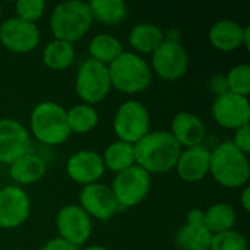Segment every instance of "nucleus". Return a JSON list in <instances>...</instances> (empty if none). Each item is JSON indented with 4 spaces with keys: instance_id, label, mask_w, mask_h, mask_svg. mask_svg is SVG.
I'll use <instances>...</instances> for the list:
<instances>
[{
    "instance_id": "1",
    "label": "nucleus",
    "mask_w": 250,
    "mask_h": 250,
    "mask_svg": "<svg viewBox=\"0 0 250 250\" xmlns=\"http://www.w3.org/2000/svg\"><path fill=\"white\" fill-rule=\"evenodd\" d=\"M133 149L135 164L149 174H164L174 170L182 152V146L168 130L148 132L133 145Z\"/></svg>"
},
{
    "instance_id": "2",
    "label": "nucleus",
    "mask_w": 250,
    "mask_h": 250,
    "mask_svg": "<svg viewBox=\"0 0 250 250\" xmlns=\"http://www.w3.org/2000/svg\"><path fill=\"white\" fill-rule=\"evenodd\" d=\"M209 174L223 188H245L250 179L249 157L237 149L231 141L221 142L211 151Z\"/></svg>"
},
{
    "instance_id": "3",
    "label": "nucleus",
    "mask_w": 250,
    "mask_h": 250,
    "mask_svg": "<svg viewBox=\"0 0 250 250\" xmlns=\"http://www.w3.org/2000/svg\"><path fill=\"white\" fill-rule=\"evenodd\" d=\"M89 4L82 0H67L59 3L50 16V31L54 40L76 42L82 40L92 25Z\"/></svg>"
},
{
    "instance_id": "4",
    "label": "nucleus",
    "mask_w": 250,
    "mask_h": 250,
    "mask_svg": "<svg viewBox=\"0 0 250 250\" xmlns=\"http://www.w3.org/2000/svg\"><path fill=\"white\" fill-rule=\"evenodd\" d=\"M111 86L122 94L133 95L145 91L152 82L149 63L139 54L123 51L108 66Z\"/></svg>"
},
{
    "instance_id": "5",
    "label": "nucleus",
    "mask_w": 250,
    "mask_h": 250,
    "mask_svg": "<svg viewBox=\"0 0 250 250\" xmlns=\"http://www.w3.org/2000/svg\"><path fill=\"white\" fill-rule=\"evenodd\" d=\"M29 127L35 139L48 146L62 145L72 135L66 110L54 101H42L34 107Z\"/></svg>"
},
{
    "instance_id": "6",
    "label": "nucleus",
    "mask_w": 250,
    "mask_h": 250,
    "mask_svg": "<svg viewBox=\"0 0 250 250\" xmlns=\"http://www.w3.org/2000/svg\"><path fill=\"white\" fill-rule=\"evenodd\" d=\"M113 89L108 66L92 59L82 62L75 78V91L83 104L94 105L101 103Z\"/></svg>"
},
{
    "instance_id": "7",
    "label": "nucleus",
    "mask_w": 250,
    "mask_h": 250,
    "mask_svg": "<svg viewBox=\"0 0 250 250\" xmlns=\"http://www.w3.org/2000/svg\"><path fill=\"white\" fill-rule=\"evenodd\" d=\"M149 111L138 100L122 103L113 117V129L119 141L132 145L139 142L149 132Z\"/></svg>"
},
{
    "instance_id": "8",
    "label": "nucleus",
    "mask_w": 250,
    "mask_h": 250,
    "mask_svg": "<svg viewBox=\"0 0 250 250\" xmlns=\"http://www.w3.org/2000/svg\"><path fill=\"white\" fill-rule=\"evenodd\" d=\"M151 174L136 164L117 173L110 188L119 204V209H127L144 202L151 190Z\"/></svg>"
},
{
    "instance_id": "9",
    "label": "nucleus",
    "mask_w": 250,
    "mask_h": 250,
    "mask_svg": "<svg viewBox=\"0 0 250 250\" xmlns=\"http://www.w3.org/2000/svg\"><path fill=\"white\" fill-rule=\"evenodd\" d=\"M151 70L166 82L183 78L189 69V54L176 37H166L164 42L151 54Z\"/></svg>"
},
{
    "instance_id": "10",
    "label": "nucleus",
    "mask_w": 250,
    "mask_h": 250,
    "mask_svg": "<svg viewBox=\"0 0 250 250\" xmlns=\"http://www.w3.org/2000/svg\"><path fill=\"white\" fill-rule=\"evenodd\" d=\"M211 116L218 126L237 130L239 127L249 125V98L226 91L215 97L211 107Z\"/></svg>"
},
{
    "instance_id": "11",
    "label": "nucleus",
    "mask_w": 250,
    "mask_h": 250,
    "mask_svg": "<svg viewBox=\"0 0 250 250\" xmlns=\"http://www.w3.org/2000/svg\"><path fill=\"white\" fill-rule=\"evenodd\" d=\"M56 229L59 239L81 248L92 233V220L79 205H66L59 209L56 217Z\"/></svg>"
},
{
    "instance_id": "12",
    "label": "nucleus",
    "mask_w": 250,
    "mask_h": 250,
    "mask_svg": "<svg viewBox=\"0 0 250 250\" xmlns=\"http://www.w3.org/2000/svg\"><path fill=\"white\" fill-rule=\"evenodd\" d=\"M41 40V32L37 23L22 21L16 16L6 19L0 25L1 45L16 54L34 51Z\"/></svg>"
},
{
    "instance_id": "13",
    "label": "nucleus",
    "mask_w": 250,
    "mask_h": 250,
    "mask_svg": "<svg viewBox=\"0 0 250 250\" xmlns=\"http://www.w3.org/2000/svg\"><path fill=\"white\" fill-rule=\"evenodd\" d=\"M31 214L29 195L16 185L0 189V229L21 227Z\"/></svg>"
},
{
    "instance_id": "14",
    "label": "nucleus",
    "mask_w": 250,
    "mask_h": 250,
    "mask_svg": "<svg viewBox=\"0 0 250 250\" xmlns=\"http://www.w3.org/2000/svg\"><path fill=\"white\" fill-rule=\"evenodd\" d=\"M32 141L28 129L13 119H0V164L10 166L31 152Z\"/></svg>"
},
{
    "instance_id": "15",
    "label": "nucleus",
    "mask_w": 250,
    "mask_h": 250,
    "mask_svg": "<svg viewBox=\"0 0 250 250\" xmlns=\"http://www.w3.org/2000/svg\"><path fill=\"white\" fill-rule=\"evenodd\" d=\"M79 204L91 218L100 221H108L120 211L111 188L103 183L83 186L79 193Z\"/></svg>"
},
{
    "instance_id": "16",
    "label": "nucleus",
    "mask_w": 250,
    "mask_h": 250,
    "mask_svg": "<svg viewBox=\"0 0 250 250\" xmlns=\"http://www.w3.org/2000/svg\"><path fill=\"white\" fill-rule=\"evenodd\" d=\"M104 171L105 167L101 155L92 149H81L70 155L66 163V173L69 179L82 186L98 183L104 176Z\"/></svg>"
},
{
    "instance_id": "17",
    "label": "nucleus",
    "mask_w": 250,
    "mask_h": 250,
    "mask_svg": "<svg viewBox=\"0 0 250 250\" xmlns=\"http://www.w3.org/2000/svg\"><path fill=\"white\" fill-rule=\"evenodd\" d=\"M211 239L212 234L204 224V211L193 208L176 234V246L179 250H209Z\"/></svg>"
},
{
    "instance_id": "18",
    "label": "nucleus",
    "mask_w": 250,
    "mask_h": 250,
    "mask_svg": "<svg viewBox=\"0 0 250 250\" xmlns=\"http://www.w3.org/2000/svg\"><path fill=\"white\" fill-rule=\"evenodd\" d=\"M211 151L204 146H193L182 149L176 163V171L179 177L186 183H198L209 174Z\"/></svg>"
},
{
    "instance_id": "19",
    "label": "nucleus",
    "mask_w": 250,
    "mask_h": 250,
    "mask_svg": "<svg viewBox=\"0 0 250 250\" xmlns=\"http://www.w3.org/2000/svg\"><path fill=\"white\" fill-rule=\"evenodd\" d=\"M170 135L182 146V149H186L202 145L207 129L199 116L189 111H180L171 120Z\"/></svg>"
},
{
    "instance_id": "20",
    "label": "nucleus",
    "mask_w": 250,
    "mask_h": 250,
    "mask_svg": "<svg viewBox=\"0 0 250 250\" xmlns=\"http://www.w3.org/2000/svg\"><path fill=\"white\" fill-rule=\"evenodd\" d=\"M243 37L245 26L231 19H221L215 22L208 34L209 44L221 53H231L243 47Z\"/></svg>"
},
{
    "instance_id": "21",
    "label": "nucleus",
    "mask_w": 250,
    "mask_h": 250,
    "mask_svg": "<svg viewBox=\"0 0 250 250\" xmlns=\"http://www.w3.org/2000/svg\"><path fill=\"white\" fill-rule=\"evenodd\" d=\"M45 171H47L45 161L32 152H28L23 157L18 158L15 163L10 164V168H9V174L12 180L16 183V186L18 185L28 186L32 183H37L38 180L44 177Z\"/></svg>"
},
{
    "instance_id": "22",
    "label": "nucleus",
    "mask_w": 250,
    "mask_h": 250,
    "mask_svg": "<svg viewBox=\"0 0 250 250\" xmlns=\"http://www.w3.org/2000/svg\"><path fill=\"white\" fill-rule=\"evenodd\" d=\"M166 40V34L154 23H136L127 35V41L135 51L141 54H152Z\"/></svg>"
},
{
    "instance_id": "23",
    "label": "nucleus",
    "mask_w": 250,
    "mask_h": 250,
    "mask_svg": "<svg viewBox=\"0 0 250 250\" xmlns=\"http://www.w3.org/2000/svg\"><path fill=\"white\" fill-rule=\"evenodd\" d=\"M92 21L105 26L120 25L129 13L127 4L123 0H92L88 3Z\"/></svg>"
},
{
    "instance_id": "24",
    "label": "nucleus",
    "mask_w": 250,
    "mask_h": 250,
    "mask_svg": "<svg viewBox=\"0 0 250 250\" xmlns=\"http://www.w3.org/2000/svg\"><path fill=\"white\" fill-rule=\"evenodd\" d=\"M88 51L92 60L110 66L125 50L123 44L120 42L119 38L110 34H98L95 35L88 45Z\"/></svg>"
},
{
    "instance_id": "25",
    "label": "nucleus",
    "mask_w": 250,
    "mask_h": 250,
    "mask_svg": "<svg viewBox=\"0 0 250 250\" xmlns=\"http://www.w3.org/2000/svg\"><path fill=\"white\" fill-rule=\"evenodd\" d=\"M236 221L237 214L234 208L229 204H214L204 211V224L212 236L233 230Z\"/></svg>"
},
{
    "instance_id": "26",
    "label": "nucleus",
    "mask_w": 250,
    "mask_h": 250,
    "mask_svg": "<svg viewBox=\"0 0 250 250\" xmlns=\"http://www.w3.org/2000/svg\"><path fill=\"white\" fill-rule=\"evenodd\" d=\"M101 158L105 170H110L117 174L135 166V149L132 144L116 141L105 148Z\"/></svg>"
},
{
    "instance_id": "27",
    "label": "nucleus",
    "mask_w": 250,
    "mask_h": 250,
    "mask_svg": "<svg viewBox=\"0 0 250 250\" xmlns=\"http://www.w3.org/2000/svg\"><path fill=\"white\" fill-rule=\"evenodd\" d=\"M75 56L76 51L73 44L60 40H53L44 47L42 62L48 69L60 72L70 67V64L75 60Z\"/></svg>"
},
{
    "instance_id": "28",
    "label": "nucleus",
    "mask_w": 250,
    "mask_h": 250,
    "mask_svg": "<svg viewBox=\"0 0 250 250\" xmlns=\"http://www.w3.org/2000/svg\"><path fill=\"white\" fill-rule=\"evenodd\" d=\"M67 113V123L72 133L83 135L91 130H94L100 122L98 113L92 105L88 104H76L70 110H66Z\"/></svg>"
},
{
    "instance_id": "29",
    "label": "nucleus",
    "mask_w": 250,
    "mask_h": 250,
    "mask_svg": "<svg viewBox=\"0 0 250 250\" xmlns=\"http://www.w3.org/2000/svg\"><path fill=\"white\" fill-rule=\"evenodd\" d=\"M227 91L249 97L250 94V66L248 63H242L234 66L226 76Z\"/></svg>"
},
{
    "instance_id": "30",
    "label": "nucleus",
    "mask_w": 250,
    "mask_h": 250,
    "mask_svg": "<svg viewBox=\"0 0 250 250\" xmlns=\"http://www.w3.org/2000/svg\"><path fill=\"white\" fill-rule=\"evenodd\" d=\"M209 250H249V245L242 233L229 230L212 236Z\"/></svg>"
},
{
    "instance_id": "31",
    "label": "nucleus",
    "mask_w": 250,
    "mask_h": 250,
    "mask_svg": "<svg viewBox=\"0 0 250 250\" xmlns=\"http://www.w3.org/2000/svg\"><path fill=\"white\" fill-rule=\"evenodd\" d=\"M45 1L44 0H21L15 4L16 18L35 23L45 12Z\"/></svg>"
},
{
    "instance_id": "32",
    "label": "nucleus",
    "mask_w": 250,
    "mask_h": 250,
    "mask_svg": "<svg viewBox=\"0 0 250 250\" xmlns=\"http://www.w3.org/2000/svg\"><path fill=\"white\" fill-rule=\"evenodd\" d=\"M233 145L240 149L243 154L249 155L250 152V126H242L237 130H234V138H233Z\"/></svg>"
},
{
    "instance_id": "33",
    "label": "nucleus",
    "mask_w": 250,
    "mask_h": 250,
    "mask_svg": "<svg viewBox=\"0 0 250 250\" xmlns=\"http://www.w3.org/2000/svg\"><path fill=\"white\" fill-rule=\"evenodd\" d=\"M41 250H81L79 248H76V246H73V245H70V243H67V242H64V240H62V239H59V237H56V239H51V240H48Z\"/></svg>"
},
{
    "instance_id": "34",
    "label": "nucleus",
    "mask_w": 250,
    "mask_h": 250,
    "mask_svg": "<svg viewBox=\"0 0 250 250\" xmlns=\"http://www.w3.org/2000/svg\"><path fill=\"white\" fill-rule=\"evenodd\" d=\"M209 88L212 92H215L217 95L223 94L227 91V83H226V76L221 75H215L212 76V79L209 81Z\"/></svg>"
},
{
    "instance_id": "35",
    "label": "nucleus",
    "mask_w": 250,
    "mask_h": 250,
    "mask_svg": "<svg viewBox=\"0 0 250 250\" xmlns=\"http://www.w3.org/2000/svg\"><path fill=\"white\" fill-rule=\"evenodd\" d=\"M242 208L245 212L250 211V189L248 186H245L242 192Z\"/></svg>"
},
{
    "instance_id": "36",
    "label": "nucleus",
    "mask_w": 250,
    "mask_h": 250,
    "mask_svg": "<svg viewBox=\"0 0 250 250\" xmlns=\"http://www.w3.org/2000/svg\"><path fill=\"white\" fill-rule=\"evenodd\" d=\"M243 47H246L248 50L250 48V28L245 26V37H243Z\"/></svg>"
},
{
    "instance_id": "37",
    "label": "nucleus",
    "mask_w": 250,
    "mask_h": 250,
    "mask_svg": "<svg viewBox=\"0 0 250 250\" xmlns=\"http://www.w3.org/2000/svg\"><path fill=\"white\" fill-rule=\"evenodd\" d=\"M83 250H108L107 248H104V246H97V245H92V246H88V248H85Z\"/></svg>"
},
{
    "instance_id": "38",
    "label": "nucleus",
    "mask_w": 250,
    "mask_h": 250,
    "mask_svg": "<svg viewBox=\"0 0 250 250\" xmlns=\"http://www.w3.org/2000/svg\"><path fill=\"white\" fill-rule=\"evenodd\" d=\"M0 16H1V3H0Z\"/></svg>"
}]
</instances>
